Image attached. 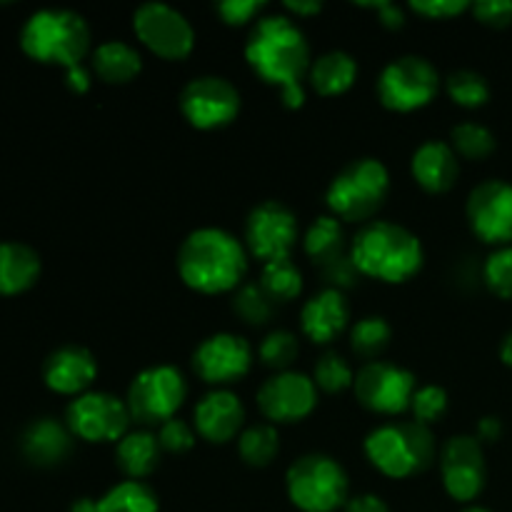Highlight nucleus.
<instances>
[{
  "instance_id": "nucleus-48",
  "label": "nucleus",
  "mask_w": 512,
  "mask_h": 512,
  "mask_svg": "<svg viewBox=\"0 0 512 512\" xmlns=\"http://www.w3.org/2000/svg\"><path fill=\"white\" fill-rule=\"evenodd\" d=\"M500 435H503V423L498 418H483L478 423V435L475 438L480 443H495V440H500Z\"/></svg>"
},
{
  "instance_id": "nucleus-20",
  "label": "nucleus",
  "mask_w": 512,
  "mask_h": 512,
  "mask_svg": "<svg viewBox=\"0 0 512 512\" xmlns=\"http://www.w3.org/2000/svg\"><path fill=\"white\" fill-rule=\"evenodd\" d=\"M245 425V408L230 390H213L195 405V430L213 445H225L240 438Z\"/></svg>"
},
{
  "instance_id": "nucleus-14",
  "label": "nucleus",
  "mask_w": 512,
  "mask_h": 512,
  "mask_svg": "<svg viewBox=\"0 0 512 512\" xmlns=\"http://www.w3.org/2000/svg\"><path fill=\"white\" fill-rule=\"evenodd\" d=\"M298 233V218L280 200H265V203L255 205L245 220L248 253L263 260V265L290 258L295 243H298Z\"/></svg>"
},
{
  "instance_id": "nucleus-5",
  "label": "nucleus",
  "mask_w": 512,
  "mask_h": 512,
  "mask_svg": "<svg viewBox=\"0 0 512 512\" xmlns=\"http://www.w3.org/2000/svg\"><path fill=\"white\" fill-rule=\"evenodd\" d=\"M365 458L385 478L405 480L425 473L438 458L433 430L420 423H385L365 438Z\"/></svg>"
},
{
  "instance_id": "nucleus-10",
  "label": "nucleus",
  "mask_w": 512,
  "mask_h": 512,
  "mask_svg": "<svg viewBox=\"0 0 512 512\" xmlns=\"http://www.w3.org/2000/svg\"><path fill=\"white\" fill-rule=\"evenodd\" d=\"M133 33L163 60H185L195 48V30L180 10L168 3H143L133 13Z\"/></svg>"
},
{
  "instance_id": "nucleus-6",
  "label": "nucleus",
  "mask_w": 512,
  "mask_h": 512,
  "mask_svg": "<svg viewBox=\"0 0 512 512\" xmlns=\"http://www.w3.org/2000/svg\"><path fill=\"white\" fill-rule=\"evenodd\" d=\"M390 193V173L383 160L358 158L338 170L325 190V203L340 223H373Z\"/></svg>"
},
{
  "instance_id": "nucleus-11",
  "label": "nucleus",
  "mask_w": 512,
  "mask_h": 512,
  "mask_svg": "<svg viewBox=\"0 0 512 512\" xmlns=\"http://www.w3.org/2000/svg\"><path fill=\"white\" fill-rule=\"evenodd\" d=\"M355 398L365 410L378 415H400L410 410L418 380L410 370L395 363L375 360L355 373Z\"/></svg>"
},
{
  "instance_id": "nucleus-8",
  "label": "nucleus",
  "mask_w": 512,
  "mask_h": 512,
  "mask_svg": "<svg viewBox=\"0 0 512 512\" xmlns=\"http://www.w3.org/2000/svg\"><path fill=\"white\" fill-rule=\"evenodd\" d=\"M185 398H188V383L183 373L173 365H153L135 375L125 403L135 423L145 428H153V425L160 428L178 415Z\"/></svg>"
},
{
  "instance_id": "nucleus-3",
  "label": "nucleus",
  "mask_w": 512,
  "mask_h": 512,
  "mask_svg": "<svg viewBox=\"0 0 512 512\" xmlns=\"http://www.w3.org/2000/svg\"><path fill=\"white\" fill-rule=\"evenodd\" d=\"M348 253L360 275L388 285L408 283L425 263V250L418 235L390 220L365 223L355 233Z\"/></svg>"
},
{
  "instance_id": "nucleus-31",
  "label": "nucleus",
  "mask_w": 512,
  "mask_h": 512,
  "mask_svg": "<svg viewBox=\"0 0 512 512\" xmlns=\"http://www.w3.org/2000/svg\"><path fill=\"white\" fill-rule=\"evenodd\" d=\"M260 288L268 293L273 303H290L303 293V273L290 258L273 260V263L263 265Z\"/></svg>"
},
{
  "instance_id": "nucleus-32",
  "label": "nucleus",
  "mask_w": 512,
  "mask_h": 512,
  "mask_svg": "<svg viewBox=\"0 0 512 512\" xmlns=\"http://www.w3.org/2000/svg\"><path fill=\"white\" fill-rule=\"evenodd\" d=\"M390 340H393V328L380 315H370V318L358 320L353 325V330H350V348L365 363H375L385 353Z\"/></svg>"
},
{
  "instance_id": "nucleus-27",
  "label": "nucleus",
  "mask_w": 512,
  "mask_h": 512,
  "mask_svg": "<svg viewBox=\"0 0 512 512\" xmlns=\"http://www.w3.org/2000/svg\"><path fill=\"white\" fill-rule=\"evenodd\" d=\"M93 70L103 83H130L143 70V55L125 40H105L93 50Z\"/></svg>"
},
{
  "instance_id": "nucleus-47",
  "label": "nucleus",
  "mask_w": 512,
  "mask_h": 512,
  "mask_svg": "<svg viewBox=\"0 0 512 512\" xmlns=\"http://www.w3.org/2000/svg\"><path fill=\"white\" fill-rule=\"evenodd\" d=\"M65 83H68V88L73 90V93H78V95L88 93V88H90L88 70H85L83 65H75V68H68V70H65Z\"/></svg>"
},
{
  "instance_id": "nucleus-18",
  "label": "nucleus",
  "mask_w": 512,
  "mask_h": 512,
  "mask_svg": "<svg viewBox=\"0 0 512 512\" xmlns=\"http://www.w3.org/2000/svg\"><path fill=\"white\" fill-rule=\"evenodd\" d=\"M253 368V348L245 338L233 333H215L205 338L193 353V370L203 383L225 390L240 383Z\"/></svg>"
},
{
  "instance_id": "nucleus-46",
  "label": "nucleus",
  "mask_w": 512,
  "mask_h": 512,
  "mask_svg": "<svg viewBox=\"0 0 512 512\" xmlns=\"http://www.w3.org/2000/svg\"><path fill=\"white\" fill-rule=\"evenodd\" d=\"M365 8L378 10L380 23H383L385 28H403V25H405V15H403V10L398 8V5H393V3H370V5H365Z\"/></svg>"
},
{
  "instance_id": "nucleus-7",
  "label": "nucleus",
  "mask_w": 512,
  "mask_h": 512,
  "mask_svg": "<svg viewBox=\"0 0 512 512\" xmlns=\"http://www.w3.org/2000/svg\"><path fill=\"white\" fill-rule=\"evenodd\" d=\"M290 503L303 512H335L348 503V473L335 458L310 453L295 460L285 475Z\"/></svg>"
},
{
  "instance_id": "nucleus-23",
  "label": "nucleus",
  "mask_w": 512,
  "mask_h": 512,
  "mask_svg": "<svg viewBox=\"0 0 512 512\" xmlns=\"http://www.w3.org/2000/svg\"><path fill=\"white\" fill-rule=\"evenodd\" d=\"M70 450H73V433L68 430V425H60L53 418L35 420L23 435L25 458L43 468L63 463Z\"/></svg>"
},
{
  "instance_id": "nucleus-41",
  "label": "nucleus",
  "mask_w": 512,
  "mask_h": 512,
  "mask_svg": "<svg viewBox=\"0 0 512 512\" xmlns=\"http://www.w3.org/2000/svg\"><path fill=\"white\" fill-rule=\"evenodd\" d=\"M470 10L475 20L488 28H508L512 23V0H480Z\"/></svg>"
},
{
  "instance_id": "nucleus-25",
  "label": "nucleus",
  "mask_w": 512,
  "mask_h": 512,
  "mask_svg": "<svg viewBox=\"0 0 512 512\" xmlns=\"http://www.w3.org/2000/svg\"><path fill=\"white\" fill-rule=\"evenodd\" d=\"M163 448L150 430H130L115 448V465L128 480H143L160 465Z\"/></svg>"
},
{
  "instance_id": "nucleus-42",
  "label": "nucleus",
  "mask_w": 512,
  "mask_h": 512,
  "mask_svg": "<svg viewBox=\"0 0 512 512\" xmlns=\"http://www.w3.org/2000/svg\"><path fill=\"white\" fill-rule=\"evenodd\" d=\"M265 3H260V0H225V3H218L215 5V10H218V15L223 18V23L228 25H248L253 23L255 15L263 13Z\"/></svg>"
},
{
  "instance_id": "nucleus-44",
  "label": "nucleus",
  "mask_w": 512,
  "mask_h": 512,
  "mask_svg": "<svg viewBox=\"0 0 512 512\" xmlns=\"http://www.w3.org/2000/svg\"><path fill=\"white\" fill-rule=\"evenodd\" d=\"M323 278L325 283H328V288H335V290H345L350 288V285L355 283V278H358V268L353 265V260H350V253L343 255V258L333 260V263L323 265Z\"/></svg>"
},
{
  "instance_id": "nucleus-26",
  "label": "nucleus",
  "mask_w": 512,
  "mask_h": 512,
  "mask_svg": "<svg viewBox=\"0 0 512 512\" xmlns=\"http://www.w3.org/2000/svg\"><path fill=\"white\" fill-rule=\"evenodd\" d=\"M308 80L313 90L323 98H335L353 88L358 80V60L345 50H330L313 60L308 70Z\"/></svg>"
},
{
  "instance_id": "nucleus-45",
  "label": "nucleus",
  "mask_w": 512,
  "mask_h": 512,
  "mask_svg": "<svg viewBox=\"0 0 512 512\" xmlns=\"http://www.w3.org/2000/svg\"><path fill=\"white\" fill-rule=\"evenodd\" d=\"M345 512H390L388 505H385L383 498H378V495H355V498H350L348 503H345Z\"/></svg>"
},
{
  "instance_id": "nucleus-49",
  "label": "nucleus",
  "mask_w": 512,
  "mask_h": 512,
  "mask_svg": "<svg viewBox=\"0 0 512 512\" xmlns=\"http://www.w3.org/2000/svg\"><path fill=\"white\" fill-rule=\"evenodd\" d=\"M280 100H283L285 108H290V110L303 108V103H305V88H303V85H293V88L280 90Z\"/></svg>"
},
{
  "instance_id": "nucleus-15",
  "label": "nucleus",
  "mask_w": 512,
  "mask_h": 512,
  "mask_svg": "<svg viewBox=\"0 0 512 512\" xmlns=\"http://www.w3.org/2000/svg\"><path fill=\"white\" fill-rule=\"evenodd\" d=\"M440 475L445 493L458 503L470 505L480 498L488 483L483 443L475 435H455L440 450Z\"/></svg>"
},
{
  "instance_id": "nucleus-19",
  "label": "nucleus",
  "mask_w": 512,
  "mask_h": 512,
  "mask_svg": "<svg viewBox=\"0 0 512 512\" xmlns=\"http://www.w3.org/2000/svg\"><path fill=\"white\" fill-rule=\"evenodd\" d=\"M98 378L95 355L83 345H63L53 350L43 365V380L58 395H83Z\"/></svg>"
},
{
  "instance_id": "nucleus-24",
  "label": "nucleus",
  "mask_w": 512,
  "mask_h": 512,
  "mask_svg": "<svg viewBox=\"0 0 512 512\" xmlns=\"http://www.w3.org/2000/svg\"><path fill=\"white\" fill-rule=\"evenodd\" d=\"M40 278V255L30 245L3 240L0 243V295H20Z\"/></svg>"
},
{
  "instance_id": "nucleus-38",
  "label": "nucleus",
  "mask_w": 512,
  "mask_h": 512,
  "mask_svg": "<svg viewBox=\"0 0 512 512\" xmlns=\"http://www.w3.org/2000/svg\"><path fill=\"white\" fill-rule=\"evenodd\" d=\"M483 280L500 300H512V245L495 248L483 265Z\"/></svg>"
},
{
  "instance_id": "nucleus-35",
  "label": "nucleus",
  "mask_w": 512,
  "mask_h": 512,
  "mask_svg": "<svg viewBox=\"0 0 512 512\" xmlns=\"http://www.w3.org/2000/svg\"><path fill=\"white\" fill-rule=\"evenodd\" d=\"M260 360H263L265 368H273L278 373H288L290 365L298 360L300 345L290 330H273L270 335H265V340L258 348Z\"/></svg>"
},
{
  "instance_id": "nucleus-21",
  "label": "nucleus",
  "mask_w": 512,
  "mask_h": 512,
  "mask_svg": "<svg viewBox=\"0 0 512 512\" xmlns=\"http://www.w3.org/2000/svg\"><path fill=\"white\" fill-rule=\"evenodd\" d=\"M350 305L343 290L323 288L300 310V328L315 345H328L348 328Z\"/></svg>"
},
{
  "instance_id": "nucleus-22",
  "label": "nucleus",
  "mask_w": 512,
  "mask_h": 512,
  "mask_svg": "<svg viewBox=\"0 0 512 512\" xmlns=\"http://www.w3.org/2000/svg\"><path fill=\"white\" fill-rule=\"evenodd\" d=\"M410 173L425 193H448L460 178V160L445 140H425L413 153Z\"/></svg>"
},
{
  "instance_id": "nucleus-29",
  "label": "nucleus",
  "mask_w": 512,
  "mask_h": 512,
  "mask_svg": "<svg viewBox=\"0 0 512 512\" xmlns=\"http://www.w3.org/2000/svg\"><path fill=\"white\" fill-rule=\"evenodd\" d=\"M158 508V495L143 480H123L98 500V512H158Z\"/></svg>"
},
{
  "instance_id": "nucleus-50",
  "label": "nucleus",
  "mask_w": 512,
  "mask_h": 512,
  "mask_svg": "<svg viewBox=\"0 0 512 512\" xmlns=\"http://www.w3.org/2000/svg\"><path fill=\"white\" fill-rule=\"evenodd\" d=\"M285 10H290V13L295 15H303L305 18V15H318L320 10H323V5L315 3V0L313 3H300V0L298 3H293V0H290V3H285Z\"/></svg>"
},
{
  "instance_id": "nucleus-17",
  "label": "nucleus",
  "mask_w": 512,
  "mask_h": 512,
  "mask_svg": "<svg viewBox=\"0 0 512 512\" xmlns=\"http://www.w3.org/2000/svg\"><path fill=\"white\" fill-rule=\"evenodd\" d=\"M258 410L270 425L300 423L318 408V388L305 373H275L258 390Z\"/></svg>"
},
{
  "instance_id": "nucleus-9",
  "label": "nucleus",
  "mask_w": 512,
  "mask_h": 512,
  "mask_svg": "<svg viewBox=\"0 0 512 512\" xmlns=\"http://www.w3.org/2000/svg\"><path fill=\"white\" fill-rule=\"evenodd\" d=\"M440 73L423 55H400L380 73L378 100L395 113H413L425 108L440 93Z\"/></svg>"
},
{
  "instance_id": "nucleus-36",
  "label": "nucleus",
  "mask_w": 512,
  "mask_h": 512,
  "mask_svg": "<svg viewBox=\"0 0 512 512\" xmlns=\"http://www.w3.org/2000/svg\"><path fill=\"white\" fill-rule=\"evenodd\" d=\"M313 383H315V388H320L323 393L335 395V393H343V390L353 388L355 373L343 355L325 353L323 358L315 363Z\"/></svg>"
},
{
  "instance_id": "nucleus-40",
  "label": "nucleus",
  "mask_w": 512,
  "mask_h": 512,
  "mask_svg": "<svg viewBox=\"0 0 512 512\" xmlns=\"http://www.w3.org/2000/svg\"><path fill=\"white\" fill-rule=\"evenodd\" d=\"M158 443L165 453H188L195 445V433L185 420L173 418L158 428Z\"/></svg>"
},
{
  "instance_id": "nucleus-37",
  "label": "nucleus",
  "mask_w": 512,
  "mask_h": 512,
  "mask_svg": "<svg viewBox=\"0 0 512 512\" xmlns=\"http://www.w3.org/2000/svg\"><path fill=\"white\" fill-rule=\"evenodd\" d=\"M233 310L248 325H265L273 318V300L260 288V283H243L235 290Z\"/></svg>"
},
{
  "instance_id": "nucleus-34",
  "label": "nucleus",
  "mask_w": 512,
  "mask_h": 512,
  "mask_svg": "<svg viewBox=\"0 0 512 512\" xmlns=\"http://www.w3.org/2000/svg\"><path fill=\"white\" fill-rule=\"evenodd\" d=\"M445 90H448L450 100L460 108H483L490 100V83L485 80V75L475 73V70H455L445 80Z\"/></svg>"
},
{
  "instance_id": "nucleus-33",
  "label": "nucleus",
  "mask_w": 512,
  "mask_h": 512,
  "mask_svg": "<svg viewBox=\"0 0 512 512\" xmlns=\"http://www.w3.org/2000/svg\"><path fill=\"white\" fill-rule=\"evenodd\" d=\"M450 148L455 150V155L470 163H480V160H488L490 155L498 148V140H495L493 130L485 128L483 123H458L450 130Z\"/></svg>"
},
{
  "instance_id": "nucleus-12",
  "label": "nucleus",
  "mask_w": 512,
  "mask_h": 512,
  "mask_svg": "<svg viewBox=\"0 0 512 512\" xmlns=\"http://www.w3.org/2000/svg\"><path fill=\"white\" fill-rule=\"evenodd\" d=\"M68 430L85 443H120L130 433L128 403L110 393H83L68 405Z\"/></svg>"
},
{
  "instance_id": "nucleus-43",
  "label": "nucleus",
  "mask_w": 512,
  "mask_h": 512,
  "mask_svg": "<svg viewBox=\"0 0 512 512\" xmlns=\"http://www.w3.org/2000/svg\"><path fill=\"white\" fill-rule=\"evenodd\" d=\"M470 8H473V3H468V0H415V3H410V10L428 20L455 18Z\"/></svg>"
},
{
  "instance_id": "nucleus-2",
  "label": "nucleus",
  "mask_w": 512,
  "mask_h": 512,
  "mask_svg": "<svg viewBox=\"0 0 512 512\" xmlns=\"http://www.w3.org/2000/svg\"><path fill=\"white\" fill-rule=\"evenodd\" d=\"M245 60L263 83L285 90L303 85L313 65L310 43L290 15H263L245 40Z\"/></svg>"
},
{
  "instance_id": "nucleus-39",
  "label": "nucleus",
  "mask_w": 512,
  "mask_h": 512,
  "mask_svg": "<svg viewBox=\"0 0 512 512\" xmlns=\"http://www.w3.org/2000/svg\"><path fill=\"white\" fill-rule=\"evenodd\" d=\"M410 410L415 415V423L430 428V425L443 420L445 410H448V393L438 388V385H423V388L415 390Z\"/></svg>"
},
{
  "instance_id": "nucleus-53",
  "label": "nucleus",
  "mask_w": 512,
  "mask_h": 512,
  "mask_svg": "<svg viewBox=\"0 0 512 512\" xmlns=\"http://www.w3.org/2000/svg\"><path fill=\"white\" fill-rule=\"evenodd\" d=\"M463 512H490L488 508H480V505H468Z\"/></svg>"
},
{
  "instance_id": "nucleus-13",
  "label": "nucleus",
  "mask_w": 512,
  "mask_h": 512,
  "mask_svg": "<svg viewBox=\"0 0 512 512\" xmlns=\"http://www.w3.org/2000/svg\"><path fill=\"white\" fill-rule=\"evenodd\" d=\"M180 113L193 128L218 130L233 123L240 113V93L228 78L200 75L180 93Z\"/></svg>"
},
{
  "instance_id": "nucleus-51",
  "label": "nucleus",
  "mask_w": 512,
  "mask_h": 512,
  "mask_svg": "<svg viewBox=\"0 0 512 512\" xmlns=\"http://www.w3.org/2000/svg\"><path fill=\"white\" fill-rule=\"evenodd\" d=\"M500 360H503L508 368H512V330L505 335L503 343H500Z\"/></svg>"
},
{
  "instance_id": "nucleus-1",
  "label": "nucleus",
  "mask_w": 512,
  "mask_h": 512,
  "mask_svg": "<svg viewBox=\"0 0 512 512\" xmlns=\"http://www.w3.org/2000/svg\"><path fill=\"white\" fill-rule=\"evenodd\" d=\"M175 265L180 280L195 293H233L245 283L248 250L228 230L198 228L180 243Z\"/></svg>"
},
{
  "instance_id": "nucleus-30",
  "label": "nucleus",
  "mask_w": 512,
  "mask_h": 512,
  "mask_svg": "<svg viewBox=\"0 0 512 512\" xmlns=\"http://www.w3.org/2000/svg\"><path fill=\"white\" fill-rule=\"evenodd\" d=\"M238 453L250 468H268L280 453V438L275 425L258 423L245 428L238 438Z\"/></svg>"
},
{
  "instance_id": "nucleus-16",
  "label": "nucleus",
  "mask_w": 512,
  "mask_h": 512,
  "mask_svg": "<svg viewBox=\"0 0 512 512\" xmlns=\"http://www.w3.org/2000/svg\"><path fill=\"white\" fill-rule=\"evenodd\" d=\"M468 225L483 243L505 248L512 245V183L490 178L475 185L465 205Z\"/></svg>"
},
{
  "instance_id": "nucleus-4",
  "label": "nucleus",
  "mask_w": 512,
  "mask_h": 512,
  "mask_svg": "<svg viewBox=\"0 0 512 512\" xmlns=\"http://www.w3.org/2000/svg\"><path fill=\"white\" fill-rule=\"evenodd\" d=\"M90 25L75 10L43 8L25 20L20 30V48L38 63L75 68L90 53Z\"/></svg>"
},
{
  "instance_id": "nucleus-28",
  "label": "nucleus",
  "mask_w": 512,
  "mask_h": 512,
  "mask_svg": "<svg viewBox=\"0 0 512 512\" xmlns=\"http://www.w3.org/2000/svg\"><path fill=\"white\" fill-rule=\"evenodd\" d=\"M303 250L320 268L348 255L345 253V233L340 220L333 218V215H320V218H315L310 223V228L305 230Z\"/></svg>"
},
{
  "instance_id": "nucleus-52",
  "label": "nucleus",
  "mask_w": 512,
  "mask_h": 512,
  "mask_svg": "<svg viewBox=\"0 0 512 512\" xmlns=\"http://www.w3.org/2000/svg\"><path fill=\"white\" fill-rule=\"evenodd\" d=\"M70 512H98V500H93V498L75 500L73 508H70Z\"/></svg>"
}]
</instances>
